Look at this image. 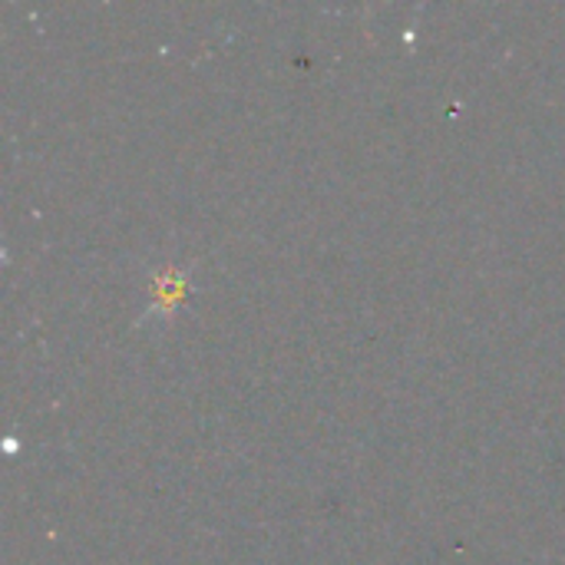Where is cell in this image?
<instances>
[{"mask_svg":"<svg viewBox=\"0 0 565 565\" xmlns=\"http://www.w3.org/2000/svg\"><path fill=\"white\" fill-rule=\"evenodd\" d=\"M185 275L182 271H166L162 278H159V285H156V301H162V308L169 311L175 301H182L185 298Z\"/></svg>","mask_w":565,"mask_h":565,"instance_id":"cell-1","label":"cell"}]
</instances>
